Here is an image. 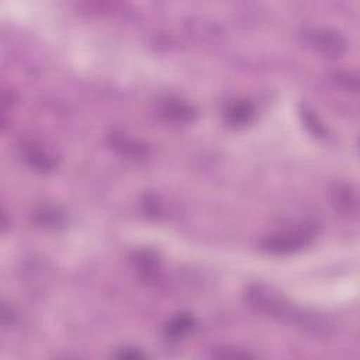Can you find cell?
Masks as SVG:
<instances>
[{
  "mask_svg": "<svg viewBox=\"0 0 360 360\" xmlns=\"http://www.w3.org/2000/svg\"><path fill=\"white\" fill-rule=\"evenodd\" d=\"M246 301L249 305L256 308L260 312H264L270 316H277L280 319L298 323L302 312L291 308L288 302L278 294V291L273 290L264 284H250L246 288Z\"/></svg>",
  "mask_w": 360,
  "mask_h": 360,
  "instance_id": "obj_1",
  "label": "cell"
},
{
  "mask_svg": "<svg viewBox=\"0 0 360 360\" xmlns=\"http://www.w3.org/2000/svg\"><path fill=\"white\" fill-rule=\"evenodd\" d=\"M300 37L307 46L325 58L338 59L346 52V41L343 37L329 28L307 27L301 31Z\"/></svg>",
  "mask_w": 360,
  "mask_h": 360,
  "instance_id": "obj_2",
  "label": "cell"
},
{
  "mask_svg": "<svg viewBox=\"0 0 360 360\" xmlns=\"http://www.w3.org/2000/svg\"><path fill=\"white\" fill-rule=\"evenodd\" d=\"M314 238L312 231L304 228V229H294V231H285L280 232L271 236H267L262 242V248L273 255H288L297 250H301L302 248L308 246Z\"/></svg>",
  "mask_w": 360,
  "mask_h": 360,
  "instance_id": "obj_3",
  "label": "cell"
},
{
  "mask_svg": "<svg viewBox=\"0 0 360 360\" xmlns=\"http://www.w3.org/2000/svg\"><path fill=\"white\" fill-rule=\"evenodd\" d=\"M21 155L24 160L38 172H49L56 166L53 155H51L42 145L32 141L21 145Z\"/></svg>",
  "mask_w": 360,
  "mask_h": 360,
  "instance_id": "obj_4",
  "label": "cell"
},
{
  "mask_svg": "<svg viewBox=\"0 0 360 360\" xmlns=\"http://www.w3.org/2000/svg\"><path fill=\"white\" fill-rule=\"evenodd\" d=\"M160 114L172 122L187 124L195 118V110L186 101L174 97H167L162 100Z\"/></svg>",
  "mask_w": 360,
  "mask_h": 360,
  "instance_id": "obj_5",
  "label": "cell"
},
{
  "mask_svg": "<svg viewBox=\"0 0 360 360\" xmlns=\"http://www.w3.org/2000/svg\"><path fill=\"white\" fill-rule=\"evenodd\" d=\"M225 121L232 127H243L255 117V107L249 100H233L224 111Z\"/></svg>",
  "mask_w": 360,
  "mask_h": 360,
  "instance_id": "obj_6",
  "label": "cell"
},
{
  "mask_svg": "<svg viewBox=\"0 0 360 360\" xmlns=\"http://www.w3.org/2000/svg\"><path fill=\"white\" fill-rule=\"evenodd\" d=\"M332 201L339 211L353 214L357 210V191L352 184H336L332 190Z\"/></svg>",
  "mask_w": 360,
  "mask_h": 360,
  "instance_id": "obj_7",
  "label": "cell"
},
{
  "mask_svg": "<svg viewBox=\"0 0 360 360\" xmlns=\"http://www.w3.org/2000/svg\"><path fill=\"white\" fill-rule=\"evenodd\" d=\"M195 326V318L191 314H177L165 326V336L169 340H179L190 333Z\"/></svg>",
  "mask_w": 360,
  "mask_h": 360,
  "instance_id": "obj_8",
  "label": "cell"
},
{
  "mask_svg": "<svg viewBox=\"0 0 360 360\" xmlns=\"http://www.w3.org/2000/svg\"><path fill=\"white\" fill-rule=\"evenodd\" d=\"M110 142L114 149H117L121 155L131 156V158H139L145 155V148L132 139L124 136L122 134H112L110 136Z\"/></svg>",
  "mask_w": 360,
  "mask_h": 360,
  "instance_id": "obj_9",
  "label": "cell"
},
{
  "mask_svg": "<svg viewBox=\"0 0 360 360\" xmlns=\"http://www.w3.org/2000/svg\"><path fill=\"white\" fill-rule=\"evenodd\" d=\"M35 218L41 225H59V224L63 222V215L62 214H59L55 210H48V208L38 212L35 215Z\"/></svg>",
  "mask_w": 360,
  "mask_h": 360,
  "instance_id": "obj_10",
  "label": "cell"
},
{
  "mask_svg": "<svg viewBox=\"0 0 360 360\" xmlns=\"http://www.w3.org/2000/svg\"><path fill=\"white\" fill-rule=\"evenodd\" d=\"M301 115H302V120H304L305 125L308 127V129H309L312 134H315L316 136H321V135L325 134L323 125L316 120V117H315L311 111H308L307 108H304V110L301 111Z\"/></svg>",
  "mask_w": 360,
  "mask_h": 360,
  "instance_id": "obj_11",
  "label": "cell"
},
{
  "mask_svg": "<svg viewBox=\"0 0 360 360\" xmlns=\"http://www.w3.org/2000/svg\"><path fill=\"white\" fill-rule=\"evenodd\" d=\"M115 356L120 357V359H122V357L124 359H142V357H145L139 350H136L134 347H122L115 353Z\"/></svg>",
  "mask_w": 360,
  "mask_h": 360,
  "instance_id": "obj_12",
  "label": "cell"
},
{
  "mask_svg": "<svg viewBox=\"0 0 360 360\" xmlns=\"http://www.w3.org/2000/svg\"><path fill=\"white\" fill-rule=\"evenodd\" d=\"M214 354L219 356V357H231V359H240V357H249L250 356L249 353H242V352H238V350L229 352V349H222V352H215Z\"/></svg>",
  "mask_w": 360,
  "mask_h": 360,
  "instance_id": "obj_13",
  "label": "cell"
}]
</instances>
